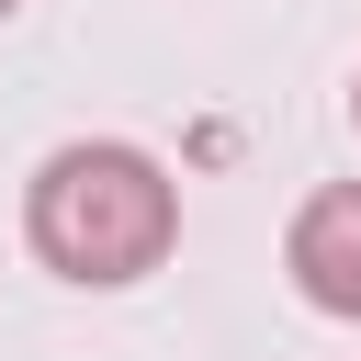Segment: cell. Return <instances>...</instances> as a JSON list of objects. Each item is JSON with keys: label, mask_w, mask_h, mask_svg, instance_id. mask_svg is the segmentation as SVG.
I'll return each mask as SVG.
<instances>
[{"label": "cell", "mask_w": 361, "mask_h": 361, "mask_svg": "<svg viewBox=\"0 0 361 361\" xmlns=\"http://www.w3.org/2000/svg\"><path fill=\"white\" fill-rule=\"evenodd\" d=\"M23 237L56 282L124 293L180 248V180L124 135H68V147H45V169L23 192Z\"/></svg>", "instance_id": "cell-1"}, {"label": "cell", "mask_w": 361, "mask_h": 361, "mask_svg": "<svg viewBox=\"0 0 361 361\" xmlns=\"http://www.w3.org/2000/svg\"><path fill=\"white\" fill-rule=\"evenodd\" d=\"M282 271H293V293H305L316 316H350V327H361V180H327V192L293 203Z\"/></svg>", "instance_id": "cell-2"}, {"label": "cell", "mask_w": 361, "mask_h": 361, "mask_svg": "<svg viewBox=\"0 0 361 361\" xmlns=\"http://www.w3.org/2000/svg\"><path fill=\"white\" fill-rule=\"evenodd\" d=\"M350 124H361V79H350Z\"/></svg>", "instance_id": "cell-3"}, {"label": "cell", "mask_w": 361, "mask_h": 361, "mask_svg": "<svg viewBox=\"0 0 361 361\" xmlns=\"http://www.w3.org/2000/svg\"><path fill=\"white\" fill-rule=\"evenodd\" d=\"M11 11H23V0H0V23H11Z\"/></svg>", "instance_id": "cell-4"}]
</instances>
